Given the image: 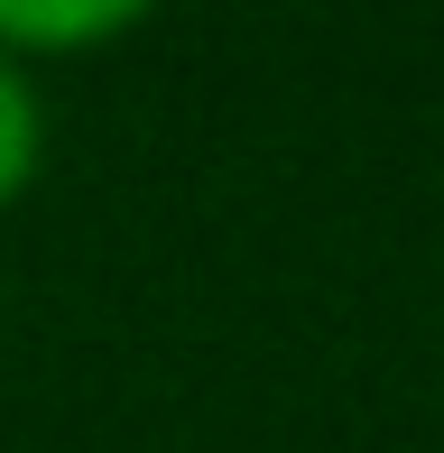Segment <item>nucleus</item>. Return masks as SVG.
<instances>
[{
  "label": "nucleus",
  "instance_id": "nucleus-1",
  "mask_svg": "<svg viewBox=\"0 0 444 453\" xmlns=\"http://www.w3.org/2000/svg\"><path fill=\"white\" fill-rule=\"evenodd\" d=\"M139 28V0H0V56L37 74V56L111 47Z\"/></svg>",
  "mask_w": 444,
  "mask_h": 453
},
{
  "label": "nucleus",
  "instance_id": "nucleus-2",
  "mask_svg": "<svg viewBox=\"0 0 444 453\" xmlns=\"http://www.w3.org/2000/svg\"><path fill=\"white\" fill-rule=\"evenodd\" d=\"M37 157H47V102H37V74L0 56V203H19L37 185Z\"/></svg>",
  "mask_w": 444,
  "mask_h": 453
}]
</instances>
